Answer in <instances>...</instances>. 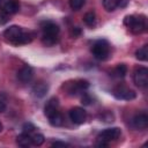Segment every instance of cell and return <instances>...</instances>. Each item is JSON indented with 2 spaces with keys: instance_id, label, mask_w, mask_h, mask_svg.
<instances>
[{
  "instance_id": "cell-18",
  "label": "cell",
  "mask_w": 148,
  "mask_h": 148,
  "mask_svg": "<svg viewBox=\"0 0 148 148\" xmlns=\"http://www.w3.org/2000/svg\"><path fill=\"white\" fill-rule=\"evenodd\" d=\"M127 73V67L125 64H119L113 71H112V75L116 77H124Z\"/></svg>"
},
{
  "instance_id": "cell-10",
  "label": "cell",
  "mask_w": 148,
  "mask_h": 148,
  "mask_svg": "<svg viewBox=\"0 0 148 148\" xmlns=\"http://www.w3.org/2000/svg\"><path fill=\"white\" fill-rule=\"evenodd\" d=\"M40 28L43 30V35H52V36L59 35V27L54 22L44 21V22H42Z\"/></svg>"
},
{
  "instance_id": "cell-32",
  "label": "cell",
  "mask_w": 148,
  "mask_h": 148,
  "mask_svg": "<svg viewBox=\"0 0 148 148\" xmlns=\"http://www.w3.org/2000/svg\"><path fill=\"white\" fill-rule=\"evenodd\" d=\"M2 128H3V127H2V124H1V123H0V132H1V131H2Z\"/></svg>"
},
{
  "instance_id": "cell-8",
  "label": "cell",
  "mask_w": 148,
  "mask_h": 148,
  "mask_svg": "<svg viewBox=\"0 0 148 148\" xmlns=\"http://www.w3.org/2000/svg\"><path fill=\"white\" fill-rule=\"evenodd\" d=\"M69 118L74 123V124H83L86 121V118H87V112L83 108H80V106H74L69 110Z\"/></svg>"
},
{
  "instance_id": "cell-29",
  "label": "cell",
  "mask_w": 148,
  "mask_h": 148,
  "mask_svg": "<svg viewBox=\"0 0 148 148\" xmlns=\"http://www.w3.org/2000/svg\"><path fill=\"white\" fill-rule=\"evenodd\" d=\"M6 103L3 102V101H0V113H2V112H5L6 111Z\"/></svg>"
},
{
  "instance_id": "cell-22",
  "label": "cell",
  "mask_w": 148,
  "mask_h": 148,
  "mask_svg": "<svg viewBox=\"0 0 148 148\" xmlns=\"http://www.w3.org/2000/svg\"><path fill=\"white\" fill-rule=\"evenodd\" d=\"M44 135L43 134H39V133H37V134H34V135H31V141H32V145L34 146H40V145H43L44 143Z\"/></svg>"
},
{
  "instance_id": "cell-21",
  "label": "cell",
  "mask_w": 148,
  "mask_h": 148,
  "mask_svg": "<svg viewBox=\"0 0 148 148\" xmlns=\"http://www.w3.org/2000/svg\"><path fill=\"white\" fill-rule=\"evenodd\" d=\"M117 1L118 0H103V6L108 12H112L117 7Z\"/></svg>"
},
{
  "instance_id": "cell-24",
  "label": "cell",
  "mask_w": 148,
  "mask_h": 148,
  "mask_svg": "<svg viewBox=\"0 0 148 148\" xmlns=\"http://www.w3.org/2000/svg\"><path fill=\"white\" fill-rule=\"evenodd\" d=\"M34 130H35V127L31 124H24V126H23V132H25V133H29L30 134Z\"/></svg>"
},
{
  "instance_id": "cell-11",
  "label": "cell",
  "mask_w": 148,
  "mask_h": 148,
  "mask_svg": "<svg viewBox=\"0 0 148 148\" xmlns=\"http://www.w3.org/2000/svg\"><path fill=\"white\" fill-rule=\"evenodd\" d=\"M34 76V71L30 66H23L17 72V79L21 82H29Z\"/></svg>"
},
{
  "instance_id": "cell-30",
  "label": "cell",
  "mask_w": 148,
  "mask_h": 148,
  "mask_svg": "<svg viewBox=\"0 0 148 148\" xmlns=\"http://www.w3.org/2000/svg\"><path fill=\"white\" fill-rule=\"evenodd\" d=\"M72 34H73L74 36H79V35L81 34V30H80V28H77V27H75V28L73 29V31H72Z\"/></svg>"
},
{
  "instance_id": "cell-3",
  "label": "cell",
  "mask_w": 148,
  "mask_h": 148,
  "mask_svg": "<svg viewBox=\"0 0 148 148\" xmlns=\"http://www.w3.org/2000/svg\"><path fill=\"white\" fill-rule=\"evenodd\" d=\"M91 53L97 60H105L110 54V45L105 39L96 40L91 46Z\"/></svg>"
},
{
  "instance_id": "cell-13",
  "label": "cell",
  "mask_w": 148,
  "mask_h": 148,
  "mask_svg": "<svg viewBox=\"0 0 148 148\" xmlns=\"http://www.w3.org/2000/svg\"><path fill=\"white\" fill-rule=\"evenodd\" d=\"M47 90H49V86L45 83V82H37L36 84H34V87H32V92H34V95L36 96V97H44L45 95H46V92H47Z\"/></svg>"
},
{
  "instance_id": "cell-15",
  "label": "cell",
  "mask_w": 148,
  "mask_h": 148,
  "mask_svg": "<svg viewBox=\"0 0 148 148\" xmlns=\"http://www.w3.org/2000/svg\"><path fill=\"white\" fill-rule=\"evenodd\" d=\"M16 143H17L20 147H30V146L32 145L31 135H30L29 133L23 132L22 134L17 135V138H16Z\"/></svg>"
},
{
  "instance_id": "cell-6",
  "label": "cell",
  "mask_w": 148,
  "mask_h": 148,
  "mask_svg": "<svg viewBox=\"0 0 148 148\" xmlns=\"http://www.w3.org/2000/svg\"><path fill=\"white\" fill-rule=\"evenodd\" d=\"M134 83L138 87L145 88L148 84V69L146 67H138L133 74Z\"/></svg>"
},
{
  "instance_id": "cell-7",
  "label": "cell",
  "mask_w": 148,
  "mask_h": 148,
  "mask_svg": "<svg viewBox=\"0 0 148 148\" xmlns=\"http://www.w3.org/2000/svg\"><path fill=\"white\" fill-rule=\"evenodd\" d=\"M23 31L24 30L18 25H10L9 28H7L3 31V36L8 42H10L14 45H16V43H17L18 38L21 37V35L23 34Z\"/></svg>"
},
{
  "instance_id": "cell-17",
  "label": "cell",
  "mask_w": 148,
  "mask_h": 148,
  "mask_svg": "<svg viewBox=\"0 0 148 148\" xmlns=\"http://www.w3.org/2000/svg\"><path fill=\"white\" fill-rule=\"evenodd\" d=\"M135 57H136V59H139L141 61H147L148 60V45L141 46L135 52Z\"/></svg>"
},
{
  "instance_id": "cell-5",
  "label": "cell",
  "mask_w": 148,
  "mask_h": 148,
  "mask_svg": "<svg viewBox=\"0 0 148 148\" xmlns=\"http://www.w3.org/2000/svg\"><path fill=\"white\" fill-rule=\"evenodd\" d=\"M88 87H89V82L86 80H75V81H72V83L69 82L66 83V90L72 96L77 95L79 92L86 90Z\"/></svg>"
},
{
  "instance_id": "cell-4",
  "label": "cell",
  "mask_w": 148,
  "mask_h": 148,
  "mask_svg": "<svg viewBox=\"0 0 148 148\" xmlns=\"http://www.w3.org/2000/svg\"><path fill=\"white\" fill-rule=\"evenodd\" d=\"M113 95L116 98L118 99H125V101H131V99H134L136 97V94L134 90L130 89L128 87L126 86H117L114 89H113Z\"/></svg>"
},
{
  "instance_id": "cell-23",
  "label": "cell",
  "mask_w": 148,
  "mask_h": 148,
  "mask_svg": "<svg viewBox=\"0 0 148 148\" xmlns=\"http://www.w3.org/2000/svg\"><path fill=\"white\" fill-rule=\"evenodd\" d=\"M86 0H69V7L74 10H79L80 8L83 7Z\"/></svg>"
},
{
  "instance_id": "cell-16",
  "label": "cell",
  "mask_w": 148,
  "mask_h": 148,
  "mask_svg": "<svg viewBox=\"0 0 148 148\" xmlns=\"http://www.w3.org/2000/svg\"><path fill=\"white\" fill-rule=\"evenodd\" d=\"M47 118H49L50 124H51L52 126H56V127L61 126L62 123H64V118H62V116H61V113H60L59 111L53 112V113H52L51 116H49Z\"/></svg>"
},
{
  "instance_id": "cell-31",
  "label": "cell",
  "mask_w": 148,
  "mask_h": 148,
  "mask_svg": "<svg viewBox=\"0 0 148 148\" xmlns=\"http://www.w3.org/2000/svg\"><path fill=\"white\" fill-rule=\"evenodd\" d=\"M8 2V0H0V9L2 10V8L5 7V5Z\"/></svg>"
},
{
  "instance_id": "cell-25",
  "label": "cell",
  "mask_w": 148,
  "mask_h": 148,
  "mask_svg": "<svg viewBox=\"0 0 148 148\" xmlns=\"http://www.w3.org/2000/svg\"><path fill=\"white\" fill-rule=\"evenodd\" d=\"M52 147H68V143H66V142H62V141H56V142H53L52 143Z\"/></svg>"
},
{
  "instance_id": "cell-26",
  "label": "cell",
  "mask_w": 148,
  "mask_h": 148,
  "mask_svg": "<svg viewBox=\"0 0 148 148\" xmlns=\"http://www.w3.org/2000/svg\"><path fill=\"white\" fill-rule=\"evenodd\" d=\"M128 3V0H118L117 1V7H120V8H125Z\"/></svg>"
},
{
  "instance_id": "cell-1",
  "label": "cell",
  "mask_w": 148,
  "mask_h": 148,
  "mask_svg": "<svg viewBox=\"0 0 148 148\" xmlns=\"http://www.w3.org/2000/svg\"><path fill=\"white\" fill-rule=\"evenodd\" d=\"M124 24L131 31L140 34L146 29V17L143 15H127L124 18Z\"/></svg>"
},
{
  "instance_id": "cell-14",
  "label": "cell",
  "mask_w": 148,
  "mask_h": 148,
  "mask_svg": "<svg viewBox=\"0 0 148 148\" xmlns=\"http://www.w3.org/2000/svg\"><path fill=\"white\" fill-rule=\"evenodd\" d=\"M20 10V2L18 0H8V2L2 8V13L6 14H15Z\"/></svg>"
},
{
  "instance_id": "cell-27",
  "label": "cell",
  "mask_w": 148,
  "mask_h": 148,
  "mask_svg": "<svg viewBox=\"0 0 148 148\" xmlns=\"http://www.w3.org/2000/svg\"><path fill=\"white\" fill-rule=\"evenodd\" d=\"M7 15H8V14H6V13H2V14H0V24H5V23L8 21V18H7Z\"/></svg>"
},
{
  "instance_id": "cell-20",
  "label": "cell",
  "mask_w": 148,
  "mask_h": 148,
  "mask_svg": "<svg viewBox=\"0 0 148 148\" xmlns=\"http://www.w3.org/2000/svg\"><path fill=\"white\" fill-rule=\"evenodd\" d=\"M95 20H96V16H95V13L94 12H88L83 16V22L87 25H89V27H91V25L95 24Z\"/></svg>"
},
{
  "instance_id": "cell-12",
  "label": "cell",
  "mask_w": 148,
  "mask_h": 148,
  "mask_svg": "<svg viewBox=\"0 0 148 148\" xmlns=\"http://www.w3.org/2000/svg\"><path fill=\"white\" fill-rule=\"evenodd\" d=\"M58 106H59V101H58V98H57V97L50 98V99L46 102L45 106H44V113H45V116L49 117V116H51L53 112L58 111Z\"/></svg>"
},
{
  "instance_id": "cell-9",
  "label": "cell",
  "mask_w": 148,
  "mask_h": 148,
  "mask_svg": "<svg viewBox=\"0 0 148 148\" xmlns=\"http://www.w3.org/2000/svg\"><path fill=\"white\" fill-rule=\"evenodd\" d=\"M132 126L136 130H145L148 126V116L146 113H138L132 119Z\"/></svg>"
},
{
  "instance_id": "cell-28",
  "label": "cell",
  "mask_w": 148,
  "mask_h": 148,
  "mask_svg": "<svg viewBox=\"0 0 148 148\" xmlns=\"http://www.w3.org/2000/svg\"><path fill=\"white\" fill-rule=\"evenodd\" d=\"M82 103L86 104V105L89 104V103H90V97H89L88 95H84V96L82 97Z\"/></svg>"
},
{
  "instance_id": "cell-19",
  "label": "cell",
  "mask_w": 148,
  "mask_h": 148,
  "mask_svg": "<svg viewBox=\"0 0 148 148\" xmlns=\"http://www.w3.org/2000/svg\"><path fill=\"white\" fill-rule=\"evenodd\" d=\"M42 42L46 46H52L58 42V36H52V35H43L42 36Z\"/></svg>"
},
{
  "instance_id": "cell-2",
  "label": "cell",
  "mask_w": 148,
  "mask_h": 148,
  "mask_svg": "<svg viewBox=\"0 0 148 148\" xmlns=\"http://www.w3.org/2000/svg\"><path fill=\"white\" fill-rule=\"evenodd\" d=\"M121 134L120 128L118 127H111V128H106L104 131H102L98 135H97V146L98 147H106L109 145V142L117 140Z\"/></svg>"
}]
</instances>
